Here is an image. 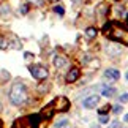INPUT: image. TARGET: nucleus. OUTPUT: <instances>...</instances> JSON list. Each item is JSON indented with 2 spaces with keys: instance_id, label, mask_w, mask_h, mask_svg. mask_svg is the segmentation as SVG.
<instances>
[{
  "instance_id": "nucleus-13",
  "label": "nucleus",
  "mask_w": 128,
  "mask_h": 128,
  "mask_svg": "<svg viewBox=\"0 0 128 128\" xmlns=\"http://www.w3.org/2000/svg\"><path fill=\"white\" fill-rule=\"evenodd\" d=\"M96 33H98V30H96L95 27H88L87 30H86V36L92 40V38H95V36H96Z\"/></svg>"
},
{
  "instance_id": "nucleus-3",
  "label": "nucleus",
  "mask_w": 128,
  "mask_h": 128,
  "mask_svg": "<svg viewBox=\"0 0 128 128\" xmlns=\"http://www.w3.org/2000/svg\"><path fill=\"white\" fill-rule=\"evenodd\" d=\"M40 116H27L21 117L13 124V128H38L40 125Z\"/></svg>"
},
{
  "instance_id": "nucleus-19",
  "label": "nucleus",
  "mask_w": 128,
  "mask_h": 128,
  "mask_svg": "<svg viewBox=\"0 0 128 128\" xmlns=\"http://www.w3.org/2000/svg\"><path fill=\"white\" fill-rule=\"evenodd\" d=\"M100 122L101 124H108V122H109V117H108L106 114H101L100 116Z\"/></svg>"
},
{
  "instance_id": "nucleus-12",
  "label": "nucleus",
  "mask_w": 128,
  "mask_h": 128,
  "mask_svg": "<svg viewBox=\"0 0 128 128\" xmlns=\"http://www.w3.org/2000/svg\"><path fill=\"white\" fill-rule=\"evenodd\" d=\"M106 51H108V54H111V56H116V54L122 52V46H109Z\"/></svg>"
},
{
  "instance_id": "nucleus-17",
  "label": "nucleus",
  "mask_w": 128,
  "mask_h": 128,
  "mask_svg": "<svg viewBox=\"0 0 128 128\" xmlns=\"http://www.w3.org/2000/svg\"><path fill=\"white\" fill-rule=\"evenodd\" d=\"M54 13H57V14H60V16H63L65 10H63V6H54Z\"/></svg>"
},
{
  "instance_id": "nucleus-5",
  "label": "nucleus",
  "mask_w": 128,
  "mask_h": 128,
  "mask_svg": "<svg viewBox=\"0 0 128 128\" xmlns=\"http://www.w3.org/2000/svg\"><path fill=\"white\" fill-rule=\"evenodd\" d=\"M28 70H30V74L35 78V79H38V81L46 79L48 74H49L48 68L43 66V65H32V66H28Z\"/></svg>"
},
{
  "instance_id": "nucleus-20",
  "label": "nucleus",
  "mask_w": 128,
  "mask_h": 128,
  "mask_svg": "<svg viewBox=\"0 0 128 128\" xmlns=\"http://www.w3.org/2000/svg\"><path fill=\"white\" fill-rule=\"evenodd\" d=\"M109 109H111V106H104V108H101L98 112H100V116H101V114H108V112H109Z\"/></svg>"
},
{
  "instance_id": "nucleus-31",
  "label": "nucleus",
  "mask_w": 128,
  "mask_h": 128,
  "mask_svg": "<svg viewBox=\"0 0 128 128\" xmlns=\"http://www.w3.org/2000/svg\"><path fill=\"white\" fill-rule=\"evenodd\" d=\"M126 79H128V73H126Z\"/></svg>"
},
{
  "instance_id": "nucleus-16",
  "label": "nucleus",
  "mask_w": 128,
  "mask_h": 128,
  "mask_svg": "<svg viewBox=\"0 0 128 128\" xmlns=\"http://www.w3.org/2000/svg\"><path fill=\"white\" fill-rule=\"evenodd\" d=\"M66 125H68V120L66 119H62V120H58V122L54 124V126H56V128H63V126H66Z\"/></svg>"
},
{
  "instance_id": "nucleus-1",
  "label": "nucleus",
  "mask_w": 128,
  "mask_h": 128,
  "mask_svg": "<svg viewBox=\"0 0 128 128\" xmlns=\"http://www.w3.org/2000/svg\"><path fill=\"white\" fill-rule=\"evenodd\" d=\"M103 32H104L111 40L119 41L122 44H125V46H128V30L124 26H120L119 22H109V24H106L104 28H103Z\"/></svg>"
},
{
  "instance_id": "nucleus-9",
  "label": "nucleus",
  "mask_w": 128,
  "mask_h": 128,
  "mask_svg": "<svg viewBox=\"0 0 128 128\" xmlns=\"http://www.w3.org/2000/svg\"><path fill=\"white\" fill-rule=\"evenodd\" d=\"M79 79V70L78 68H73V70H70L66 73V76H65V81L68 82V84H71V82H74Z\"/></svg>"
},
{
  "instance_id": "nucleus-22",
  "label": "nucleus",
  "mask_w": 128,
  "mask_h": 128,
  "mask_svg": "<svg viewBox=\"0 0 128 128\" xmlns=\"http://www.w3.org/2000/svg\"><path fill=\"white\" fill-rule=\"evenodd\" d=\"M90 62V54H84L82 56V63H88Z\"/></svg>"
},
{
  "instance_id": "nucleus-15",
  "label": "nucleus",
  "mask_w": 128,
  "mask_h": 128,
  "mask_svg": "<svg viewBox=\"0 0 128 128\" xmlns=\"http://www.w3.org/2000/svg\"><path fill=\"white\" fill-rule=\"evenodd\" d=\"M0 14H2V16L10 14V6L8 5H0Z\"/></svg>"
},
{
  "instance_id": "nucleus-25",
  "label": "nucleus",
  "mask_w": 128,
  "mask_h": 128,
  "mask_svg": "<svg viewBox=\"0 0 128 128\" xmlns=\"http://www.w3.org/2000/svg\"><path fill=\"white\" fill-rule=\"evenodd\" d=\"M120 126V122L119 120H116V122H112V125L109 126V128H119Z\"/></svg>"
},
{
  "instance_id": "nucleus-21",
  "label": "nucleus",
  "mask_w": 128,
  "mask_h": 128,
  "mask_svg": "<svg viewBox=\"0 0 128 128\" xmlns=\"http://www.w3.org/2000/svg\"><path fill=\"white\" fill-rule=\"evenodd\" d=\"M111 109H112V112H114V114H119V112L122 111V106H120V104H116L114 108H111Z\"/></svg>"
},
{
  "instance_id": "nucleus-30",
  "label": "nucleus",
  "mask_w": 128,
  "mask_h": 128,
  "mask_svg": "<svg viewBox=\"0 0 128 128\" xmlns=\"http://www.w3.org/2000/svg\"><path fill=\"white\" fill-rule=\"evenodd\" d=\"M48 2H58V0H48Z\"/></svg>"
},
{
  "instance_id": "nucleus-23",
  "label": "nucleus",
  "mask_w": 128,
  "mask_h": 128,
  "mask_svg": "<svg viewBox=\"0 0 128 128\" xmlns=\"http://www.w3.org/2000/svg\"><path fill=\"white\" fill-rule=\"evenodd\" d=\"M19 11H21L22 14H27V13H28V5H22V6H21V10H19Z\"/></svg>"
},
{
  "instance_id": "nucleus-28",
  "label": "nucleus",
  "mask_w": 128,
  "mask_h": 128,
  "mask_svg": "<svg viewBox=\"0 0 128 128\" xmlns=\"http://www.w3.org/2000/svg\"><path fill=\"white\" fill-rule=\"evenodd\" d=\"M71 2H73V3H79L81 0H71Z\"/></svg>"
},
{
  "instance_id": "nucleus-26",
  "label": "nucleus",
  "mask_w": 128,
  "mask_h": 128,
  "mask_svg": "<svg viewBox=\"0 0 128 128\" xmlns=\"http://www.w3.org/2000/svg\"><path fill=\"white\" fill-rule=\"evenodd\" d=\"M24 57H26L27 60H30V58H33V54H30V52H26V54H24Z\"/></svg>"
},
{
  "instance_id": "nucleus-6",
  "label": "nucleus",
  "mask_w": 128,
  "mask_h": 128,
  "mask_svg": "<svg viewBox=\"0 0 128 128\" xmlns=\"http://www.w3.org/2000/svg\"><path fill=\"white\" fill-rule=\"evenodd\" d=\"M54 114H56V109H54V104H52V101H51L48 106H44L43 109H41L40 119H41V120H48V119H51Z\"/></svg>"
},
{
  "instance_id": "nucleus-10",
  "label": "nucleus",
  "mask_w": 128,
  "mask_h": 128,
  "mask_svg": "<svg viewBox=\"0 0 128 128\" xmlns=\"http://www.w3.org/2000/svg\"><path fill=\"white\" fill-rule=\"evenodd\" d=\"M101 93H103V96H106V98H111V96H114L116 95V88L114 87H108V86H103L101 87Z\"/></svg>"
},
{
  "instance_id": "nucleus-2",
  "label": "nucleus",
  "mask_w": 128,
  "mask_h": 128,
  "mask_svg": "<svg viewBox=\"0 0 128 128\" xmlns=\"http://www.w3.org/2000/svg\"><path fill=\"white\" fill-rule=\"evenodd\" d=\"M28 93H27V87L22 84V82H16V84L11 86V90H10V101L14 106H21L27 101Z\"/></svg>"
},
{
  "instance_id": "nucleus-14",
  "label": "nucleus",
  "mask_w": 128,
  "mask_h": 128,
  "mask_svg": "<svg viewBox=\"0 0 128 128\" xmlns=\"http://www.w3.org/2000/svg\"><path fill=\"white\" fill-rule=\"evenodd\" d=\"M8 46H10V41L6 40V38L0 36V49H8Z\"/></svg>"
},
{
  "instance_id": "nucleus-27",
  "label": "nucleus",
  "mask_w": 128,
  "mask_h": 128,
  "mask_svg": "<svg viewBox=\"0 0 128 128\" xmlns=\"http://www.w3.org/2000/svg\"><path fill=\"white\" fill-rule=\"evenodd\" d=\"M28 2H33L35 5H41V0H28Z\"/></svg>"
},
{
  "instance_id": "nucleus-7",
  "label": "nucleus",
  "mask_w": 128,
  "mask_h": 128,
  "mask_svg": "<svg viewBox=\"0 0 128 128\" xmlns=\"http://www.w3.org/2000/svg\"><path fill=\"white\" fill-rule=\"evenodd\" d=\"M98 101H100V96L96 95V93H93V95H88L84 101H82V104H84L86 109H92V108H95L98 104Z\"/></svg>"
},
{
  "instance_id": "nucleus-18",
  "label": "nucleus",
  "mask_w": 128,
  "mask_h": 128,
  "mask_svg": "<svg viewBox=\"0 0 128 128\" xmlns=\"http://www.w3.org/2000/svg\"><path fill=\"white\" fill-rule=\"evenodd\" d=\"M0 78H2L3 81H8V79H10V74H8L5 70H2V71H0Z\"/></svg>"
},
{
  "instance_id": "nucleus-8",
  "label": "nucleus",
  "mask_w": 128,
  "mask_h": 128,
  "mask_svg": "<svg viewBox=\"0 0 128 128\" xmlns=\"http://www.w3.org/2000/svg\"><path fill=\"white\" fill-rule=\"evenodd\" d=\"M104 78L109 81H117L120 78V71L116 70V68H108V70L104 71Z\"/></svg>"
},
{
  "instance_id": "nucleus-4",
  "label": "nucleus",
  "mask_w": 128,
  "mask_h": 128,
  "mask_svg": "<svg viewBox=\"0 0 128 128\" xmlns=\"http://www.w3.org/2000/svg\"><path fill=\"white\" fill-rule=\"evenodd\" d=\"M52 104H54L56 112H66L68 109H70L71 103H70V100H68L66 96H57L56 100L52 101Z\"/></svg>"
},
{
  "instance_id": "nucleus-24",
  "label": "nucleus",
  "mask_w": 128,
  "mask_h": 128,
  "mask_svg": "<svg viewBox=\"0 0 128 128\" xmlns=\"http://www.w3.org/2000/svg\"><path fill=\"white\" fill-rule=\"evenodd\" d=\"M119 100H120V103H126L128 101V93H124L122 96H119Z\"/></svg>"
},
{
  "instance_id": "nucleus-11",
  "label": "nucleus",
  "mask_w": 128,
  "mask_h": 128,
  "mask_svg": "<svg viewBox=\"0 0 128 128\" xmlns=\"http://www.w3.org/2000/svg\"><path fill=\"white\" fill-rule=\"evenodd\" d=\"M66 57L65 56H56L54 57V65H56L57 68H62L63 65H66Z\"/></svg>"
},
{
  "instance_id": "nucleus-29",
  "label": "nucleus",
  "mask_w": 128,
  "mask_h": 128,
  "mask_svg": "<svg viewBox=\"0 0 128 128\" xmlns=\"http://www.w3.org/2000/svg\"><path fill=\"white\" fill-rule=\"evenodd\" d=\"M124 120H125V122H128V114H126V116L124 117Z\"/></svg>"
}]
</instances>
